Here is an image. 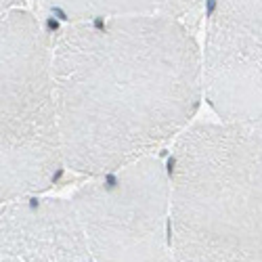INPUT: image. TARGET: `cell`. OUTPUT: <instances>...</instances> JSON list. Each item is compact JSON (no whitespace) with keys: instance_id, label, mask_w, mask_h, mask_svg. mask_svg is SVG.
I'll use <instances>...</instances> for the list:
<instances>
[{"instance_id":"cell-5","label":"cell","mask_w":262,"mask_h":262,"mask_svg":"<svg viewBox=\"0 0 262 262\" xmlns=\"http://www.w3.org/2000/svg\"><path fill=\"white\" fill-rule=\"evenodd\" d=\"M202 72L214 116L262 135V42L206 24Z\"/></svg>"},{"instance_id":"cell-7","label":"cell","mask_w":262,"mask_h":262,"mask_svg":"<svg viewBox=\"0 0 262 262\" xmlns=\"http://www.w3.org/2000/svg\"><path fill=\"white\" fill-rule=\"evenodd\" d=\"M208 0H38V7L61 24L103 17H172L187 21Z\"/></svg>"},{"instance_id":"cell-2","label":"cell","mask_w":262,"mask_h":262,"mask_svg":"<svg viewBox=\"0 0 262 262\" xmlns=\"http://www.w3.org/2000/svg\"><path fill=\"white\" fill-rule=\"evenodd\" d=\"M177 262H262V135L193 122L166 160Z\"/></svg>"},{"instance_id":"cell-4","label":"cell","mask_w":262,"mask_h":262,"mask_svg":"<svg viewBox=\"0 0 262 262\" xmlns=\"http://www.w3.org/2000/svg\"><path fill=\"white\" fill-rule=\"evenodd\" d=\"M70 200L93 262H177L160 156L86 179Z\"/></svg>"},{"instance_id":"cell-9","label":"cell","mask_w":262,"mask_h":262,"mask_svg":"<svg viewBox=\"0 0 262 262\" xmlns=\"http://www.w3.org/2000/svg\"><path fill=\"white\" fill-rule=\"evenodd\" d=\"M3 3V11H9V9H15L21 5V0H0Z\"/></svg>"},{"instance_id":"cell-6","label":"cell","mask_w":262,"mask_h":262,"mask_svg":"<svg viewBox=\"0 0 262 262\" xmlns=\"http://www.w3.org/2000/svg\"><path fill=\"white\" fill-rule=\"evenodd\" d=\"M0 262H93L72 200L40 193L3 202Z\"/></svg>"},{"instance_id":"cell-3","label":"cell","mask_w":262,"mask_h":262,"mask_svg":"<svg viewBox=\"0 0 262 262\" xmlns=\"http://www.w3.org/2000/svg\"><path fill=\"white\" fill-rule=\"evenodd\" d=\"M0 202L47 193L65 170L55 36L28 9L0 26Z\"/></svg>"},{"instance_id":"cell-1","label":"cell","mask_w":262,"mask_h":262,"mask_svg":"<svg viewBox=\"0 0 262 262\" xmlns=\"http://www.w3.org/2000/svg\"><path fill=\"white\" fill-rule=\"evenodd\" d=\"M55 78L65 170L84 179L160 156L204 101L202 47L172 17L65 24Z\"/></svg>"},{"instance_id":"cell-8","label":"cell","mask_w":262,"mask_h":262,"mask_svg":"<svg viewBox=\"0 0 262 262\" xmlns=\"http://www.w3.org/2000/svg\"><path fill=\"white\" fill-rule=\"evenodd\" d=\"M208 21L262 42V0H208Z\"/></svg>"}]
</instances>
